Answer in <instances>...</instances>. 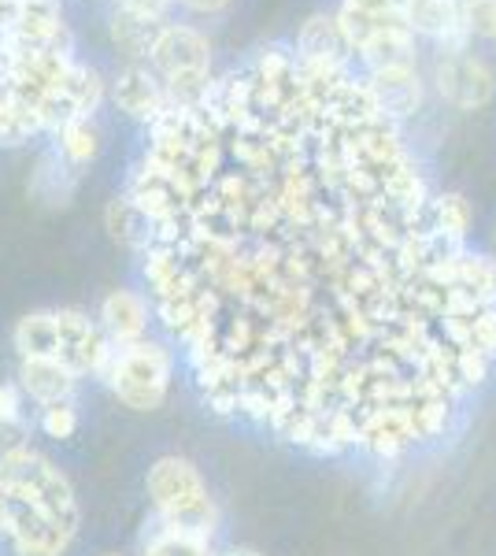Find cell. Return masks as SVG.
<instances>
[{"mask_svg":"<svg viewBox=\"0 0 496 556\" xmlns=\"http://www.w3.org/2000/svg\"><path fill=\"white\" fill-rule=\"evenodd\" d=\"M115 104L123 108L130 119H141V123H156L160 115L170 108V97L164 83H160L156 75H152L149 67L141 64H130L119 75V83H115Z\"/></svg>","mask_w":496,"mask_h":556,"instance_id":"10","label":"cell"},{"mask_svg":"<svg viewBox=\"0 0 496 556\" xmlns=\"http://www.w3.org/2000/svg\"><path fill=\"white\" fill-rule=\"evenodd\" d=\"M56 330H60L56 361L63 367H71L75 375H86V371L104 375L107 361H112V349H107L104 334L82 316V312H75V308L56 312Z\"/></svg>","mask_w":496,"mask_h":556,"instance_id":"7","label":"cell"},{"mask_svg":"<svg viewBox=\"0 0 496 556\" xmlns=\"http://www.w3.org/2000/svg\"><path fill=\"white\" fill-rule=\"evenodd\" d=\"M0 490L23 493V497L38 501L60 527H67V531L75 534V527H78L75 490H71V482L63 479L41 453L26 450V445L4 450V456H0Z\"/></svg>","mask_w":496,"mask_h":556,"instance_id":"1","label":"cell"},{"mask_svg":"<svg viewBox=\"0 0 496 556\" xmlns=\"http://www.w3.org/2000/svg\"><path fill=\"white\" fill-rule=\"evenodd\" d=\"M186 8H193V12H204V15H215L222 12V8L230 4V0H182Z\"/></svg>","mask_w":496,"mask_h":556,"instance_id":"28","label":"cell"},{"mask_svg":"<svg viewBox=\"0 0 496 556\" xmlns=\"http://www.w3.org/2000/svg\"><path fill=\"white\" fill-rule=\"evenodd\" d=\"M0 419L8 427H20V393H15V386H0Z\"/></svg>","mask_w":496,"mask_h":556,"instance_id":"26","label":"cell"},{"mask_svg":"<svg viewBox=\"0 0 496 556\" xmlns=\"http://www.w3.org/2000/svg\"><path fill=\"white\" fill-rule=\"evenodd\" d=\"M20 434V427H8L4 419H0V442H8V438H15Z\"/></svg>","mask_w":496,"mask_h":556,"instance_id":"29","label":"cell"},{"mask_svg":"<svg viewBox=\"0 0 496 556\" xmlns=\"http://www.w3.org/2000/svg\"><path fill=\"white\" fill-rule=\"evenodd\" d=\"M348 52L352 49H348L345 34H341V23L333 20V15H311V20L301 26V64L341 71Z\"/></svg>","mask_w":496,"mask_h":556,"instance_id":"12","label":"cell"},{"mask_svg":"<svg viewBox=\"0 0 496 556\" xmlns=\"http://www.w3.org/2000/svg\"><path fill=\"white\" fill-rule=\"evenodd\" d=\"M145 556H215L207 549V542L186 534H167V531H145Z\"/></svg>","mask_w":496,"mask_h":556,"instance_id":"23","label":"cell"},{"mask_svg":"<svg viewBox=\"0 0 496 556\" xmlns=\"http://www.w3.org/2000/svg\"><path fill=\"white\" fill-rule=\"evenodd\" d=\"M0 531H4V493H0Z\"/></svg>","mask_w":496,"mask_h":556,"instance_id":"30","label":"cell"},{"mask_svg":"<svg viewBox=\"0 0 496 556\" xmlns=\"http://www.w3.org/2000/svg\"><path fill=\"white\" fill-rule=\"evenodd\" d=\"M459 4H463L467 30L496 41V0H459Z\"/></svg>","mask_w":496,"mask_h":556,"instance_id":"24","label":"cell"},{"mask_svg":"<svg viewBox=\"0 0 496 556\" xmlns=\"http://www.w3.org/2000/svg\"><path fill=\"white\" fill-rule=\"evenodd\" d=\"M149 497L156 505V513L175 516L182 508L196 505V501L207 497L201 471L193 468L182 456H160L149 468Z\"/></svg>","mask_w":496,"mask_h":556,"instance_id":"6","label":"cell"},{"mask_svg":"<svg viewBox=\"0 0 496 556\" xmlns=\"http://www.w3.org/2000/svg\"><path fill=\"white\" fill-rule=\"evenodd\" d=\"M101 323L115 345H133L145 338L149 304L130 290H115V293H107L101 304Z\"/></svg>","mask_w":496,"mask_h":556,"instance_id":"14","label":"cell"},{"mask_svg":"<svg viewBox=\"0 0 496 556\" xmlns=\"http://www.w3.org/2000/svg\"><path fill=\"white\" fill-rule=\"evenodd\" d=\"M467 227H471V208H467L463 197L459 193L437 197V204H434V230L437 235L459 245V241L467 238Z\"/></svg>","mask_w":496,"mask_h":556,"instance_id":"22","label":"cell"},{"mask_svg":"<svg viewBox=\"0 0 496 556\" xmlns=\"http://www.w3.org/2000/svg\"><path fill=\"white\" fill-rule=\"evenodd\" d=\"M167 4L170 0H123V8H130V12H138V15H149V20H160Z\"/></svg>","mask_w":496,"mask_h":556,"instance_id":"27","label":"cell"},{"mask_svg":"<svg viewBox=\"0 0 496 556\" xmlns=\"http://www.w3.org/2000/svg\"><path fill=\"white\" fill-rule=\"evenodd\" d=\"M56 141H60V156L67 160L71 167H82L89 160H97V152H101V130L89 119H75V123H67V127H60Z\"/></svg>","mask_w":496,"mask_h":556,"instance_id":"21","label":"cell"},{"mask_svg":"<svg viewBox=\"0 0 496 556\" xmlns=\"http://www.w3.org/2000/svg\"><path fill=\"white\" fill-rule=\"evenodd\" d=\"M104 227L119 245H130V249H152V241H156V223H152L130 197H115V201L107 204Z\"/></svg>","mask_w":496,"mask_h":556,"instance_id":"17","label":"cell"},{"mask_svg":"<svg viewBox=\"0 0 496 556\" xmlns=\"http://www.w3.org/2000/svg\"><path fill=\"white\" fill-rule=\"evenodd\" d=\"M4 493V531L15 542L20 556H63L71 545L67 527H60L38 501L23 497V493Z\"/></svg>","mask_w":496,"mask_h":556,"instance_id":"4","label":"cell"},{"mask_svg":"<svg viewBox=\"0 0 496 556\" xmlns=\"http://www.w3.org/2000/svg\"><path fill=\"white\" fill-rule=\"evenodd\" d=\"M112 393L133 412H152L164 405L170 386V356L156 342H133L112 349V361L104 367Z\"/></svg>","mask_w":496,"mask_h":556,"instance_id":"2","label":"cell"},{"mask_svg":"<svg viewBox=\"0 0 496 556\" xmlns=\"http://www.w3.org/2000/svg\"><path fill=\"white\" fill-rule=\"evenodd\" d=\"M41 130L34 108H26L20 97H12L8 89H0V146H23Z\"/></svg>","mask_w":496,"mask_h":556,"instance_id":"20","label":"cell"},{"mask_svg":"<svg viewBox=\"0 0 496 556\" xmlns=\"http://www.w3.org/2000/svg\"><path fill=\"white\" fill-rule=\"evenodd\" d=\"M20 379H23V390L30 393L34 401H41V405H60V401H67L71 390H75V371L63 367L60 361H49V356H41V361H23Z\"/></svg>","mask_w":496,"mask_h":556,"instance_id":"16","label":"cell"},{"mask_svg":"<svg viewBox=\"0 0 496 556\" xmlns=\"http://www.w3.org/2000/svg\"><path fill=\"white\" fill-rule=\"evenodd\" d=\"M15 349L23 353V361H56L60 356V330H56V312H34L23 316L15 327Z\"/></svg>","mask_w":496,"mask_h":556,"instance_id":"18","label":"cell"},{"mask_svg":"<svg viewBox=\"0 0 496 556\" xmlns=\"http://www.w3.org/2000/svg\"><path fill=\"white\" fill-rule=\"evenodd\" d=\"M101 97H104L101 75L82 64H71L67 75L60 78V86H52L49 93L34 104V115H38L41 130H60L75 119H89V112L101 104Z\"/></svg>","mask_w":496,"mask_h":556,"instance_id":"5","label":"cell"},{"mask_svg":"<svg viewBox=\"0 0 496 556\" xmlns=\"http://www.w3.org/2000/svg\"><path fill=\"white\" fill-rule=\"evenodd\" d=\"M30 193L38 197V201L52 204V208L71 201V193H75V175H71V164L60 152H49V156L38 160V172L30 178Z\"/></svg>","mask_w":496,"mask_h":556,"instance_id":"19","label":"cell"},{"mask_svg":"<svg viewBox=\"0 0 496 556\" xmlns=\"http://www.w3.org/2000/svg\"><path fill=\"white\" fill-rule=\"evenodd\" d=\"M149 60L156 67V75L164 78L170 104H189V108L201 104L204 89L212 86L207 83L212 45H207L204 34L189 30V26H167Z\"/></svg>","mask_w":496,"mask_h":556,"instance_id":"3","label":"cell"},{"mask_svg":"<svg viewBox=\"0 0 496 556\" xmlns=\"http://www.w3.org/2000/svg\"><path fill=\"white\" fill-rule=\"evenodd\" d=\"M78 427V412L71 408V401H60V405H49L41 416V430L49 438H71Z\"/></svg>","mask_w":496,"mask_h":556,"instance_id":"25","label":"cell"},{"mask_svg":"<svg viewBox=\"0 0 496 556\" xmlns=\"http://www.w3.org/2000/svg\"><path fill=\"white\" fill-rule=\"evenodd\" d=\"M227 556H256L252 549H233V553H227Z\"/></svg>","mask_w":496,"mask_h":556,"instance_id":"31","label":"cell"},{"mask_svg":"<svg viewBox=\"0 0 496 556\" xmlns=\"http://www.w3.org/2000/svg\"><path fill=\"white\" fill-rule=\"evenodd\" d=\"M371 89L378 112H382V119H404V115H411L415 108L422 104V86H419V75H415V67H390V71H374Z\"/></svg>","mask_w":496,"mask_h":556,"instance_id":"11","label":"cell"},{"mask_svg":"<svg viewBox=\"0 0 496 556\" xmlns=\"http://www.w3.org/2000/svg\"><path fill=\"white\" fill-rule=\"evenodd\" d=\"M164 30H167V26L160 23V20L138 15V12H130V8H119V12L112 15V41H115V49H119L123 56L130 60V64H138V60H149Z\"/></svg>","mask_w":496,"mask_h":556,"instance_id":"15","label":"cell"},{"mask_svg":"<svg viewBox=\"0 0 496 556\" xmlns=\"http://www.w3.org/2000/svg\"><path fill=\"white\" fill-rule=\"evenodd\" d=\"M493 241H496V238H493Z\"/></svg>","mask_w":496,"mask_h":556,"instance_id":"32","label":"cell"},{"mask_svg":"<svg viewBox=\"0 0 496 556\" xmlns=\"http://www.w3.org/2000/svg\"><path fill=\"white\" fill-rule=\"evenodd\" d=\"M437 89L453 108H463V112H474V108L493 101V71L482 64V60L467 56H445L437 64Z\"/></svg>","mask_w":496,"mask_h":556,"instance_id":"8","label":"cell"},{"mask_svg":"<svg viewBox=\"0 0 496 556\" xmlns=\"http://www.w3.org/2000/svg\"><path fill=\"white\" fill-rule=\"evenodd\" d=\"M408 26L411 34H427V38L441 41L448 49V56H459L467 45V23H463V4L459 0H408Z\"/></svg>","mask_w":496,"mask_h":556,"instance_id":"9","label":"cell"},{"mask_svg":"<svg viewBox=\"0 0 496 556\" xmlns=\"http://www.w3.org/2000/svg\"><path fill=\"white\" fill-rule=\"evenodd\" d=\"M411 442H419V434H415V424L400 408H378L359 424V445H367L374 456H396Z\"/></svg>","mask_w":496,"mask_h":556,"instance_id":"13","label":"cell"}]
</instances>
